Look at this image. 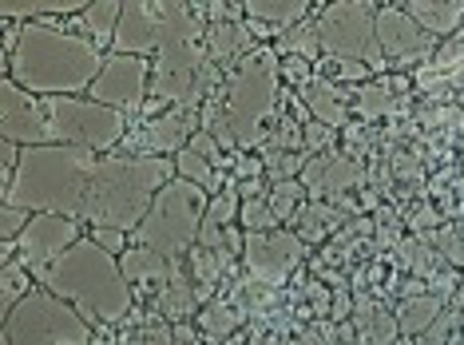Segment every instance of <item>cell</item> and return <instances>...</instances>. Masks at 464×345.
Wrapping results in <instances>:
<instances>
[{
	"instance_id": "6da1fadb",
	"label": "cell",
	"mask_w": 464,
	"mask_h": 345,
	"mask_svg": "<svg viewBox=\"0 0 464 345\" xmlns=\"http://www.w3.org/2000/svg\"><path fill=\"white\" fill-rule=\"evenodd\" d=\"M100 44L83 33H68L60 24H20L16 48L5 64V76L16 80L28 96L56 100V96H83L103 72Z\"/></svg>"
},
{
	"instance_id": "7a4b0ae2",
	"label": "cell",
	"mask_w": 464,
	"mask_h": 345,
	"mask_svg": "<svg viewBox=\"0 0 464 345\" xmlns=\"http://www.w3.org/2000/svg\"><path fill=\"white\" fill-rule=\"evenodd\" d=\"M175 175V159H155V155H100L96 171L83 198V223L115 226V230H140L151 203Z\"/></svg>"
},
{
	"instance_id": "3957f363",
	"label": "cell",
	"mask_w": 464,
	"mask_h": 345,
	"mask_svg": "<svg viewBox=\"0 0 464 345\" xmlns=\"http://www.w3.org/2000/svg\"><path fill=\"white\" fill-rule=\"evenodd\" d=\"M96 151L72 148V143H44V148H24L16 167V179L0 195V203L24 206L33 215H83V198L96 171Z\"/></svg>"
},
{
	"instance_id": "277c9868",
	"label": "cell",
	"mask_w": 464,
	"mask_h": 345,
	"mask_svg": "<svg viewBox=\"0 0 464 345\" xmlns=\"http://www.w3.org/2000/svg\"><path fill=\"white\" fill-rule=\"evenodd\" d=\"M36 286H44L48 294L64 298L68 306H76L83 318H96L103 326H115L131 313V286L123 278L120 258L108 254L100 243L80 238L64 258H56L48 270L36 274Z\"/></svg>"
},
{
	"instance_id": "5b68a950",
	"label": "cell",
	"mask_w": 464,
	"mask_h": 345,
	"mask_svg": "<svg viewBox=\"0 0 464 345\" xmlns=\"http://www.w3.org/2000/svg\"><path fill=\"white\" fill-rule=\"evenodd\" d=\"M207 20L198 5H179V0H128L115 28L111 48L120 56H160L175 44H203Z\"/></svg>"
},
{
	"instance_id": "8992f818",
	"label": "cell",
	"mask_w": 464,
	"mask_h": 345,
	"mask_svg": "<svg viewBox=\"0 0 464 345\" xmlns=\"http://www.w3.org/2000/svg\"><path fill=\"white\" fill-rule=\"evenodd\" d=\"M278 76H282V60L274 48H258L235 68V76L227 83L223 111L230 123L238 148H262L278 108Z\"/></svg>"
},
{
	"instance_id": "52a82bcc",
	"label": "cell",
	"mask_w": 464,
	"mask_h": 345,
	"mask_svg": "<svg viewBox=\"0 0 464 345\" xmlns=\"http://www.w3.org/2000/svg\"><path fill=\"white\" fill-rule=\"evenodd\" d=\"M207 203H210V195L198 191L195 183L171 179L160 191V198L151 203L143 226L135 230V235H140V246L179 263V258L198 243V230H203V218H207Z\"/></svg>"
},
{
	"instance_id": "ba28073f",
	"label": "cell",
	"mask_w": 464,
	"mask_h": 345,
	"mask_svg": "<svg viewBox=\"0 0 464 345\" xmlns=\"http://www.w3.org/2000/svg\"><path fill=\"white\" fill-rule=\"evenodd\" d=\"M0 345H92V330L76 306L36 286L5 318Z\"/></svg>"
},
{
	"instance_id": "9c48e42d",
	"label": "cell",
	"mask_w": 464,
	"mask_h": 345,
	"mask_svg": "<svg viewBox=\"0 0 464 345\" xmlns=\"http://www.w3.org/2000/svg\"><path fill=\"white\" fill-rule=\"evenodd\" d=\"M318 40L330 60H350V64H365L369 72L385 68L382 44H377V5L369 0H334L318 16Z\"/></svg>"
},
{
	"instance_id": "30bf717a",
	"label": "cell",
	"mask_w": 464,
	"mask_h": 345,
	"mask_svg": "<svg viewBox=\"0 0 464 345\" xmlns=\"http://www.w3.org/2000/svg\"><path fill=\"white\" fill-rule=\"evenodd\" d=\"M52 128V143H72V148H88L96 155H111L115 143L128 135V115L103 108L96 100L83 96H56L40 100Z\"/></svg>"
},
{
	"instance_id": "8fae6325",
	"label": "cell",
	"mask_w": 464,
	"mask_h": 345,
	"mask_svg": "<svg viewBox=\"0 0 464 345\" xmlns=\"http://www.w3.org/2000/svg\"><path fill=\"white\" fill-rule=\"evenodd\" d=\"M218 83V64L207 56V44H175L155 56L151 68V100L179 103L183 111L210 103Z\"/></svg>"
},
{
	"instance_id": "7c38bea8",
	"label": "cell",
	"mask_w": 464,
	"mask_h": 345,
	"mask_svg": "<svg viewBox=\"0 0 464 345\" xmlns=\"http://www.w3.org/2000/svg\"><path fill=\"white\" fill-rule=\"evenodd\" d=\"M147 96H151V60L111 52V56L103 60L100 80L92 83V100L128 115L135 108H143Z\"/></svg>"
},
{
	"instance_id": "4fadbf2b",
	"label": "cell",
	"mask_w": 464,
	"mask_h": 345,
	"mask_svg": "<svg viewBox=\"0 0 464 345\" xmlns=\"http://www.w3.org/2000/svg\"><path fill=\"white\" fill-rule=\"evenodd\" d=\"M305 258V243L290 230L282 235H242V266L262 286H282Z\"/></svg>"
},
{
	"instance_id": "5bb4252c",
	"label": "cell",
	"mask_w": 464,
	"mask_h": 345,
	"mask_svg": "<svg viewBox=\"0 0 464 345\" xmlns=\"http://www.w3.org/2000/svg\"><path fill=\"white\" fill-rule=\"evenodd\" d=\"M0 139L16 143V148H44V143H52L44 103L28 96L8 76H0Z\"/></svg>"
},
{
	"instance_id": "9a60e30c",
	"label": "cell",
	"mask_w": 464,
	"mask_h": 345,
	"mask_svg": "<svg viewBox=\"0 0 464 345\" xmlns=\"http://www.w3.org/2000/svg\"><path fill=\"white\" fill-rule=\"evenodd\" d=\"M80 243V223L68 215H33L28 230L16 238V258L33 270V278L40 270H48L56 258H64L72 246Z\"/></svg>"
},
{
	"instance_id": "2e32d148",
	"label": "cell",
	"mask_w": 464,
	"mask_h": 345,
	"mask_svg": "<svg viewBox=\"0 0 464 345\" xmlns=\"http://www.w3.org/2000/svg\"><path fill=\"white\" fill-rule=\"evenodd\" d=\"M377 44H382L385 64H397V68L432 56V36L401 5L377 8Z\"/></svg>"
},
{
	"instance_id": "e0dca14e",
	"label": "cell",
	"mask_w": 464,
	"mask_h": 345,
	"mask_svg": "<svg viewBox=\"0 0 464 345\" xmlns=\"http://www.w3.org/2000/svg\"><path fill=\"white\" fill-rule=\"evenodd\" d=\"M195 139V115L175 108L155 115L151 123L128 131V155H155V159H175L179 151H187Z\"/></svg>"
},
{
	"instance_id": "ac0fdd59",
	"label": "cell",
	"mask_w": 464,
	"mask_h": 345,
	"mask_svg": "<svg viewBox=\"0 0 464 345\" xmlns=\"http://www.w3.org/2000/svg\"><path fill=\"white\" fill-rule=\"evenodd\" d=\"M302 183H305V191L325 195L330 203H337L350 187L362 183V167H357V159H350V155H318V159L305 163Z\"/></svg>"
},
{
	"instance_id": "d6986e66",
	"label": "cell",
	"mask_w": 464,
	"mask_h": 345,
	"mask_svg": "<svg viewBox=\"0 0 464 345\" xmlns=\"http://www.w3.org/2000/svg\"><path fill=\"white\" fill-rule=\"evenodd\" d=\"M298 96H302L305 108H310L314 120L325 123L330 131H337L345 120H350V96H345V88L330 76H314Z\"/></svg>"
},
{
	"instance_id": "ffe728a7",
	"label": "cell",
	"mask_w": 464,
	"mask_h": 345,
	"mask_svg": "<svg viewBox=\"0 0 464 345\" xmlns=\"http://www.w3.org/2000/svg\"><path fill=\"white\" fill-rule=\"evenodd\" d=\"M207 56L215 60V64H227V60H246L250 52H258V40L255 33L246 28V16L238 20H218V24H207Z\"/></svg>"
},
{
	"instance_id": "44dd1931",
	"label": "cell",
	"mask_w": 464,
	"mask_h": 345,
	"mask_svg": "<svg viewBox=\"0 0 464 345\" xmlns=\"http://www.w3.org/2000/svg\"><path fill=\"white\" fill-rule=\"evenodd\" d=\"M120 266H123V278H128V286H143V290H160L171 282L175 274V266L171 258H163V254H155V250H147V246H131L128 254L120 258Z\"/></svg>"
},
{
	"instance_id": "7402d4cb",
	"label": "cell",
	"mask_w": 464,
	"mask_h": 345,
	"mask_svg": "<svg viewBox=\"0 0 464 345\" xmlns=\"http://www.w3.org/2000/svg\"><path fill=\"white\" fill-rule=\"evenodd\" d=\"M401 8H405L432 40L452 36L464 24V0H409V5H401Z\"/></svg>"
},
{
	"instance_id": "603a6c76",
	"label": "cell",
	"mask_w": 464,
	"mask_h": 345,
	"mask_svg": "<svg viewBox=\"0 0 464 345\" xmlns=\"http://www.w3.org/2000/svg\"><path fill=\"white\" fill-rule=\"evenodd\" d=\"M242 13H246V20H258V24H270V28L290 33V28H298V24L310 20L314 5L310 0H246Z\"/></svg>"
},
{
	"instance_id": "cb8c5ba5",
	"label": "cell",
	"mask_w": 464,
	"mask_h": 345,
	"mask_svg": "<svg viewBox=\"0 0 464 345\" xmlns=\"http://www.w3.org/2000/svg\"><path fill=\"white\" fill-rule=\"evenodd\" d=\"M83 0H5L0 5V20H20V24H33L40 20L44 24V16H80L83 13Z\"/></svg>"
},
{
	"instance_id": "d4e9b609",
	"label": "cell",
	"mask_w": 464,
	"mask_h": 345,
	"mask_svg": "<svg viewBox=\"0 0 464 345\" xmlns=\"http://www.w3.org/2000/svg\"><path fill=\"white\" fill-rule=\"evenodd\" d=\"M345 223V215L337 211L334 203H325V198H314V203H305L298 218H294V235L302 238V243H322V238H330L337 226Z\"/></svg>"
},
{
	"instance_id": "484cf974",
	"label": "cell",
	"mask_w": 464,
	"mask_h": 345,
	"mask_svg": "<svg viewBox=\"0 0 464 345\" xmlns=\"http://www.w3.org/2000/svg\"><path fill=\"white\" fill-rule=\"evenodd\" d=\"M445 302H449V298H440V294H417V298H405V302H401V310H397V326H401V333H409V338H420V333H425L432 321L440 318Z\"/></svg>"
},
{
	"instance_id": "4316f807",
	"label": "cell",
	"mask_w": 464,
	"mask_h": 345,
	"mask_svg": "<svg viewBox=\"0 0 464 345\" xmlns=\"http://www.w3.org/2000/svg\"><path fill=\"white\" fill-rule=\"evenodd\" d=\"M33 270L20 263L16 254H5V266H0V310H5V318L13 313L20 302L33 294Z\"/></svg>"
},
{
	"instance_id": "83f0119b",
	"label": "cell",
	"mask_w": 464,
	"mask_h": 345,
	"mask_svg": "<svg viewBox=\"0 0 464 345\" xmlns=\"http://www.w3.org/2000/svg\"><path fill=\"white\" fill-rule=\"evenodd\" d=\"M120 16H123V5H115V0H96V5H88L76 20H80V28H83V36L88 40H96V44H111L115 28H120Z\"/></svg>"
},
{
	"instance_id": "f1b7e54d",
	"label": "cell",
	"mask_w": 464,
	"mask_h": 345,
	"mask_svg": "<svg viewBox=\"0 0 464 345\" xmlns=\"http://www.w3.org/2000/svg\"><path fill=\"white\" fill-rule=\"evenodd\" d=\"M175 175H179V179H187V183H195L198 191H207V195H218L227 187L223 171H215V163L203 159V155H195L191 148L175 155Z\"/></svg>"
},
{
	"instance_id": "f546056e",
	"label": "cell",
	"mask_w": 464,
	"mask_h": 345,
	"mask_svg": "<svg viewBox=\"0 0 464 345\" xmlns=\"http://www.w3.org/2000/svg\"><path fill=\"white\" fill-rule=\"evenodd\" d=\"M160 313L163 318H171V321H183L187 313L195 310V286L187 282V270L183 266H175V274H171V282L160 290Z\"/></svg>"
},
{
	"instance_id": "4dcf8cb0",
	"label": "cell",
	"mask_w": 464,
	"mask_h": 345,
	"mask_svg": "<svg viewBox=\"0 0 464 345\" xmlns=\"http://www.w3.org/2000/svg\"><path fill=\"white\" fill-rule=\"evenodd\" d=\"M397 318H389L385 310H377V306H362V313H357V341L362 345H397Z\"/></svg>"
},
{
	"instance_id": "1f68e13d",
	"label": "cell",
	"mask_w": 464,
	"mask_h": 345,
	"mask_svg": "<svg viewBox=\"0 0 464 345\" xmlns=\"http://www.w3.org/2000/svg\"><path fill=\"white\" fill-rule=\"evenodd\" d=\"M397 88L401 80H382V83H362L353 108L365 115V120H377V115H389L397 108Z\"/></svg>"
},
{
	"instance_id": "d6a6232c",
	"label": "cell",
	"mask_w": 464,
	"mask_h": 345,
	"mask_svg": "<svg viewBox=\"0 0 464 345\" xmlns=\"http://www.w3.org/2000/svg\"><path fill=\"white\" fill-rule=\"evenodd\" d=\"M274 52L278 56H302V60H318L322 56V40H318V24L314 20H305V24L290 28V33L278 36V44H274Z\"/></svg>"
},
{
	"instance_id": "836d02e7",
	"label": "cell",
	"mask_w": 464,
	"mask_h": 345,
	"mask_svg": "<svg viewBox=\"0 0 464 345\" xmlns=\"http://www.w3.org/2000/svg\"><path fill=\"white\" fill-rule=\"evenodd\" d=\"M298 148H305V135H302L298 123H294L290 115L274 120L266 139H262V155H286V151H298Z\"/></svg>"
},
{
	"instance_id": "e575fe53",
	"label": "cell",
	"mask_w": 464,
	"mask_h": 345,
	"mask_svg": "<svg viewBox=\"0 0 464 345\" xmlns=\"http://www.w3.org/2000/svg\"><path fill=\"white\" fill-rule=\"evenodd\" d=\"M266 198H270L274 215H278L282 223H290V218H298V211H302V198H305V183H302V179H286V183H274Z\"/></svg>"
},
{
	"instance_id": "d590c367",
	"label": "cell",
	"mask_w": 464,
	"mask_h": 345,
	"mask_svg": "<svg viewBox=\"0 0 464 345\" xmlns=\"http://www.w3.org/2000/svg\"><path fill=\"white\" fill-rule=\"evenodd\" d=\"M238 218H242V226H246V235H270V230L282 226V218L274 215L270 198H246Z\"/></svg>"
},
{
	"instance_id": "8d00e7d4",
	"label": "cell",
	"mask_w": 464,
	"mask_h": 345,
	"mask_svg": "<svg viewBox=\"0 0 464 345\" xmlns=\"http://www.w3.org/2000/svg\"><path fill=\"white\" fill-rule=\"evenodd\" d=\"M420 243L437 246L452 266H464V238H460V230H457V226H437V230H429V235L420 238Z\"/></svg>"
},
{
	"instance_id": "74e56055",
	"label": "cell",
	"mask_w": 464,
	"mask_h": 345,
	"mask_svg": "<svg viewBox=\"0 0 464 345\" xmlns=\"http://www.w3.org/2000/svg\"><path fill=\"white\" fill-rule=\"evenodd\" d=\"M28 223H33V211L0 203V243H5V246H16V238L28 230Z\"/></svg>"
},
{
	"instance_id": "f35d334b",
	"label": "cell",
	"mask_w": 464,
	"mask_h": 345,
	"mask_svg": "<svg viewBox=\"0 0 464 345\" xmlns=\"http://www.w3.org/2000/svg\"><path fill=\"white\" fill-rule=\"evenodd\" d=\"M238 310H230L227 302H215V306L203 310V330L210 333V338H227L230 330H238Z\"/></svg>"
},
{
	"instance_id": "ab89813d",
	"label": "cell",
	"mask_w": 464,
	"mask_h": 345,
	"mask_svg": "<svg viewBox=\"0 0 464 345\" xmlns=\"http://www.w3.org/2000/svg\"><path fill=\"white\" fill-rule=\"evenodd\" d=\"M305 151H286V155H266V171L274 183H286V179H298V171H305Z\"/></svg>"
},
{
	"instance_id": "60d3db41",
	"label": "cell",
	"mask_w": 464,
	"mask_h": 345,
	"mask_svg": "<svg viewBox=\"0 0 464 345\" xmlns=\"http://www.w3.org/2000/svg\"><path fill=\"white\" fill-rule=\"evenodd\" d=\"M401 263L409 270H417V274H429L432 266H437V258H432L429 243H417V238H409V243H401Z\"/></svg>"
},
{
	"instance_id": "b9f144b4",
	"label": "cell",
	"mask_w": 464,
	"mask_h": 345,
	"mask_svg": "<svg viewBox=\"0 0 464 345\" xmlns=\"http://www.w3.org/2000/svg\"><path fill=\"white\" fill-rule=\"evenodd\" d=\"M452 326H460V313L457 310H449L445 318H437L432 326L420 333L417 338V345H449V338H452Z\"/></svg>"
},
{
	"instance_id": "7bdbcfd3",
	"label": "cell",
	"mask_w": 464,
	"mask_h": 345,
	"mask_svg": "<svg viewBox=\"0 0 464 345\" xmlns=\"http://www.w3.org/2000/svg\"><path fill=\"white\" fill-rule=\"evenodd\" d=\"M92 243H100L115 258H123L131 250L128 246V230H115V226H96V230H92Z\"/></svg>"
},
{
	"instance_id": "ee69618b",
	"label": "cell",
	"mask_w": 464,
	"mask_h": 345,
	"mask_svg": "<svg viewBox=\"0 0 464 345\" xmlns=\"http://www.w3.org/2000/svg\"><path fill=\"white\" fill-rule=\"evenodd\" d=\"M282 76H286L294 88H305V83L314 80V68H310V60H302V56H282Z\"/></svg>"
},
{
	"instance_id": "f6af8a7d",
	"label": "cell",
	"mask_w": 464,
	"mask_h": 345,
	"mask_svg": "<svg viewBox=\"0 0 464 345\" xmlns=\"http://www.w3.org/2000/svg\"><path fill=\"white\" fill-rule=\"evenodd\" d=\"M191 151L195 155H203V159H210V163H223V151H218V139H215V135H207L203 128H198L195 131V139H191Z\"/></svg>"
},
{
	"instance_id": "bcb514c9",
	"label": "cell",
	"mask_w": 464,
	"mask_h": 345,
	"mask_svg": "<svg viewBox=\"0 0 464 345\" xmlns=\"http://www.w3.org/2000/svg\"><path fill=\"white\" fill-rule=\"evenodd\" d=\"M302 135H305V151H325L334 139V131L325 128V123H314V120L302 128Z\"/></svg>"
},
{
	"instance_id": "7dc6e473",
	"label": "cell",
	"mask_w": 464,
	"mask_h": 345,
	"mask_svg": "<svg viewBox=\"0 0 464 345\" xmlns=\"http://www.w3.org/2000/svg\"><path fill=\"white\" fill-rule=\"evenodd\" d=\"M334 76L337 80H362V76H369V68L365 64H350V60H334Z\"/></svg>"
},
{
	"instance_id": "c3c4849f",
	"label": "cell",
	"mask_w": 464,
	"mask_h": 345,
	"mask_svg": "<svg viewBox=\"0 0 464 345\" xmlns=\"http://www.w3.org/2000/svg\"><path fill=\"white\" fill-rule=\"evenodd\" d=\"M432 223H437V211H432V206H425V211L413 218V226H417V230H425V226H432Z\"/></svg>"
},
{
	"instance_id": "681fc988",
	"label": "cell",
	"mask_w": 464,
	"mask_h": 345,
	"mask_svg": "<svg viewBox=\"0 0 464 345\" xmlns=\"http://www.w3.org/2000/svg\"><path fill=\"white\" fill-rule=\"evenodd\" d=\"M294 345H322V338H318V333H298Z\"/></svg>"
},
{
	"instance_id": "f907efd6",
	"label": "cell",
	"mask_w": 464,
	"mask_h": 345,
	"mask_svg": "<svg viewBox=\"0 0 464 345\" xmlns=\"http://www.w3.org/2000/svg\"><path fill=\"white\" fill-rule=\"evenodd\" d=\"M175 345H198V341H195V333H187V330H175Z\"/></svg>"
},
{
	"instance_id": "816d5d0a",
	"label": "cell",
	"mask_w": 464,
	"mask_h": 345,
	"mask_svg": "<svg viewBox=\"0 0 464 345\" xmlns=\"http://www.w3.org/2000/svg\"><path fill=\"white\" fill-rule=\"evenodd\" d=\"M460 238H464V230H460Z\"/></svg>"
}]
</instances>
